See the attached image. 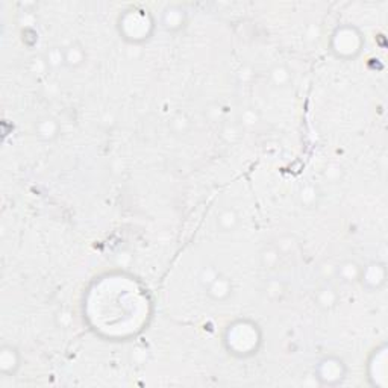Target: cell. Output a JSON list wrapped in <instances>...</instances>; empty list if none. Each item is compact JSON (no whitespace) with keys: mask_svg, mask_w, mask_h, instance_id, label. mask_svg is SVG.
<instances>
[{"mask_svg":"<svg viewBox=\"0 0 388 388\" xmlns=\"http://www.w3.org/2000/svg\"><path fill=\"white\" fill-rule=\"evenodd\" d=\"M20 366V355L12 346H3L0 350V369L5 375H14Z\"/></svg>","mask_w":388,"mask_h":388,"instance_id":"1","label":"cell"},{"mask_svg":"<svg viewBox=\"0 0 388 388\" xmlns=\"http://www.w3.org/2000/svg\"><path fill=\"white\" fill-rule=\"evenodd\" d=\"M229 293H231V282L223 275H216L211 279L210 285H208V294H211L217 301L226 299Z\"/></svg>","mask_w":388,"mask_h":388,"instance_id":"2","label":"cell"},{"mask_svg":"<svg viewBox=\"0 0 388 388\" xmlns=\"http://www.w3.org/2000/svg\"><path fill=\"white\" fill-rule=\"evenodd\" d=\"M37 129H38V135L44 137V138H50V137L56 135V123L53 120H50V118L40 120Z\"/></svg>","mask_w":388,"mask_h":388,"instance_id":"3","label":"cell"},{"mask_svg":"<svg viewBox=\"0 0 388 388\" xmlns=\"http://www.w3.org/2000/svg\"><path fill=\"white\" fill-rule=\"evenodd\" d=\"M82 58H83V52H82V47H78V46H70L67 49V52L64 53V64H69L72 66V59H75V66H79L82 63Z\"/></svg>","mask_w":388,"mask_h":388,"instance_id":"4","label":"cell"},{"mask_svg":"<svg viewBox=\"0 0 388 388\" xmlns=\"http://www.w3.org/2000/svg\"><path fill=\"white\" fill-rule=\"evenodd\" d=\"M219 223H220V226H223L225 229H232V228L238 223V216H236L233 211L226 210V211H223V213L220 214Z\"/></svg>","mask_w":388,"mask_h":388,"instance_id":"5","label":"cell"}]
</instances>
